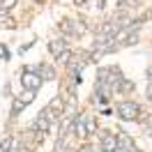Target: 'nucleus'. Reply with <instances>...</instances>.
Segmentation results:
<instances>
[{"label":"nucleus","mask_w":152,"mask_h":152,"mask_svg":"<svg viewBox=\"0 0 152 152\" xmlns=\"http://www.w3.org/2000/svg\"><path fill=\"white\" fill-rule=\"evenodd\" d=\"M141 2L143 0H120V5H122V7H129V10H132V7H141Z\"/></svg>","instance_id":"16"},{"label":"nucleus","mask_w":152,"mask_h":152,"mask_svg":"<svg viewBox=\"0 0 152 152\" xmlns=\"http://www.w3.org/2000/svg\"><path fill=\"white\" fill-rule=\"evenodd\" d=\"M23 108H26V104H23L21 99H14V104H12V113H14V115H19Z\"/></svg>","instance_id":"14"},{"label":"nucleus","mask_w":152,"mask_h":152,"mask_svg":"<svg viewBox=\"0 0 152 152\" xmlns=\"http://www.w3.org/2000/svg\"><path fill=\"white\" fill-rule=\"evenodd\" d=\"M48 51H51V53H53V56H60V53H62V51H67V44H65V39H51V42H48Z\"/></svg>","instance_id":"5"},{"label":"nucleus","mask_w":152,"mask_h":152,"mask_svg":"<svg viewBox=\"0 0 152 152\" xmlns=\"http://www.w3.org/2000/svg\"><path fill=\"white\" fill-rule=\"evenodd\" d=\"M60 30L65 32V35H74V28H72V21H60Z\"/></svg>","instance_id":"13"},{"label":"nucleus","mask_w":152,"mask_h":152,"mask_svg":"<svg viewBox=\"0 0 152 152\" xmlns=\"http://www.w3.org/2000/svg\"><path fill=\"white\" fill-rule=\"evenodd\" d=\"M148 81H150V83H152V67H150V69H148Z\"/></svg>","instance_id":"25"},{"label":"nucleus","mask_w":152,"mask_h":152,"mask_svg":"<svg viewBox=\"0 0 152 152\" xmlns=\"http://www.w3.org/2000/svg\"><path fill=\"white\" fill-rule=\"evenodd\" d=\"M69 58H72V51L67 48V51H62V53L58 56V62H62V65H67V62H69Z\"/></svg>","instance_id":"18"},{"label":"nucleus","mask_w":152,"mask_h":152,"mask_svg":"<svg viewBox=\"0 0 152 152\" xmlns=\"http://www.w3.org/2000/svg\"><path fill=\"white\" fill-rule=\"evenodd\" d=\"M141 113V106L136 102H120L118 104V115L122 120H136V115Z\"/></svg>","instance_id":"1"},{"label":"nucleus","mask_w":152,"mask_h":152,"mask_svg":"<svg viewBox=\"0 0 152 152\" xmlns=\"http://www.w3.org/2000/svg\"><path fill=\"white\" fill-rule=\"evenodd\" d=\"M0 23H5V26H12V19H10V14H7V10H5V7L0 10Z\"/></svg>","instance_id":"17"},{"label":"nucleus","mask_w":152,"mask_h":152,"mask_svg":"<svg viewBox=\"0 0 152 152\" xmlns=\"http://www.w3.org/2000/svg\"><path fill=\"white\" fill-rule=\"evenodd\" d=\"M72 28H74V35L78 37V35H83V32L88 30V26H86L83 19H72Z\"/></svg>","instance_id":"8"},{"label":"nucleus","mask_w":152,"mask_h":152,"mask_svg":"<svg viewBox=\"0 0 152 152\" xmlns=\"http://www.w3.org/2000/svg\"><path fill=\"white\" fill-rule=\"evenodd\" d=\"M102 150L104 152H115L118 150V136L111 132H102Z\"/></svg>","instance_id":"3"},{"label":"nucleus","mask_w":152,"mask_h":152,"mask_svg":"<svg viewBox=\"0 0 152 152\" xmlns=\"http://www.w3.org/2000/svg\"><path fill=\"white\" fill-rule=\"evenodd\" d=\"M14 5H16V0H2V7H5V10H12Z\"/></svg>","instance_id":"22"},{"label":"nucleus","mask_w":152,"mask_h":152,"mask_svg":"<svg viewBox=\"0 0 152 152\" xmlns=\"http://www.w3.org/2000/svg\"><path fill=\"white\" fill-rule=\"evenodd\" d=\"M86 132H88V134H95V132H97V124H95V122H86Z\"/></svg>","instance_id":"21"},{"label":"nucleus","mask_w":152,"mask_h":152,"mask_svg":"<svg viewBox=\"0 0 152 152\" xmlns=\"http://www.w3.org/2000/svg\"><path fill=\"white\" fill-rule=\"evenodd\" d=\"M35 127H37V132H39V134H46L48 129H51V122H48L46 118L39 113V115H37V122H35Z\"/></svg>","instance_id":"7"},{"label":"nucleus","mask_w":152,"mask_h":152,"mask_svg":"<svg viewBox=\"0 0 152 152\" xmlns=\"http://www.w3.org/2000/svg\"><path fill=\"white\" fill-rule=\"evenodd\" d=\"M19 99H21V102H23L26 106H28L30 102H35V90H26V92H23V95H21Z\"/></svg>","instance_id":"12"},{"label":"nucleus","mask_w":152,"mask_h":152,"mask_svg":"<svg viewBox=\"0 0 152 152\" xmlns=\"http://www.w3.org/2000/svg\"><path fill=\"white\" fill-rule=\"evenodd\" d=\"M104 5H106L104 0H97V7H99V10H102V7H104Z\"/></svg>","instance_id":"26"},{"label":"nucleus","mask_w":152,"mask_h":152,"mask_svg":"<svg viewBox=\"0 0 152 152\" xmlns=\"http://www.w3.org/2000/svg\"><path fill=\"white\" fill-rule=\"evenodd\" d=\"M74 111H76V97H72V99H69V102L65 104V108H62V113H65L67 118H72V115H74Z\"/></svg>","instance_id":"10"},{"label":"nucleus","mask_w":152,"mask_h":152,"mask_svg":"<svg viewBox=\"0 0 152 152\" xmlns=\"http://www.w3.org/2000/svg\"><path fill=\"white\" fill-rule=\"evenodd\" d=\"M7 58H10V51H7V46L0 44V60H7Z\"/></svg>","instance_id":"20"},{"label":"nucleus","mask_w":152,"mask_h":152,"mask_svg":"<svg viewBox=\"0 0 152 152\" xmlns=\"http://www.w3.org/2000/svg\"><path fill=\"white\" fill-rule=\"evenodd\" d=\"M118 92H129V90H134V81H127V78H122L120 83H118V88H115Z\"/></svg>","instance_id":"11"},{"label":"nucleus","mask_w":152,"mask_h":152,"mask_svg":"<svg viewBox=\"0 0 152 152\" xmlns=\"http://www.w3.org/2000/svg\"><path fill=\"white\" fill-rule=\"evenodd\" d=\"M118 150H122V152H138V150H136V145H134V141L127 136V134H118Z\"/></svg>","instance_id":"4"},{"label":"nucleus","mask_w":152,"mask_h":152,"mask_svg":"<svg viewBox=\"0 0 152 152\" xmlns=\"http://www.w3.org/2000/svg\"><path fill=\"white\" fill-rule=\"evenodd\" d=\"M72 132L74 134H78V136H86V120H83V118H81V120H76L74 124H72Z\"/></svg>","instance_id":"9"},{"label":"nucleus","mask_w":152,"mask_h":152,"mask_svg":"<svg viewBox=\"0 0 152 152\" xmlns=\"http://www.w3.org/2000/svg\"><path fill=\"white\" fill-rule=\"evenodd\" d=\"M48 108H51V111H58V113H60V111H62L65 106H62V102H60V99H53V102L48 104Z\"/></svg>","instance_id":"19"},{"label":"nucleus","mask_w":152,"mask_h":152,"mask_svg":"<svg viewBox=\"0 0 152 152\" xmlns=\"http://www.w3.org/2000/svg\"><path fill=\"white\" fill-rule=\"evenodd\" d=\"M145 95H148V99H152V83L148 86V92H145Z\"/></svg>","instance_id":"23"},{"label":"nucleus","mask_w":152,"mask_h":152,"mask_svg":"<svg viewBox=\"0 0 152 152\" xmlns=\"http://www.w3.org/2000/svg\"><path fill=\"white\" fill-rule=\"evenodd\" d=\"M39 76L44 81H56V72H53V67H48V65H39Z\"/></svg>","instance_id":"6"},{"label":"nucleus","mask_w":152,"mask_h":152,"mask_svg":"<svg viewBox=\"0 0 152 152\" xmlns=\"http://www.w3.org/2000/svg\"><path fill=\"white\" fill-rule=\"evenodd\" d=\"M12 148V136H5L2 141H0V152H7Z\"/></svg>","instance_id":"15"},{"label":"nucleus","mask_w":152,"mask_h":152,"mask_svg":"<svg viewBox=\"0 0 152 152\" xmlns=\"http://www.w3.org/2000/svg\"><path fill=\"white\" fill-rule=\"evenodd\" d=\"M35 2H37V0H35Z\"/></svg>","instance_id":"28"},{"label":"nucleus","mask_w":152,"mask_h":152,"mask_svg":"<svg viewBox=\"0 0 152 152\" xmlns=\"http://www.w3.org/2000/svg\"><path fill=\"white\" fill-rule=\"evenodd\" d=\"M42 83H44V78H42L39 74H35V72H26V69H23V74H21V86L26 88V90H39Z\"/></svg>","instance_id":"2"},{"label":"nucleus","mask_w":152,"mask_h":152,"mask_svg":"<svg viewBox=\"0 0 152 152\" xmlns=\"http://www.w3.org/2000/svg\"><path fill=\"white\" fill-rule=\"evenodd\" d=\"M81 152H92V148H90V145H83V148H81Z\"/></svg>","instance_id":"24"},{"label":"nucleus","mask_w":152,"mask_h":152,"mask_svg":"<svg viewBox=\"0 0 152 152\" xmlns=\"http://www.w3.org/2000/svg\"><path fill=\"white\" fill-rule=\"evenodd\" d=\"M83 2H86V0H74V5H83Z\"/></svg>","instance_id":"27"}]
</instances>
